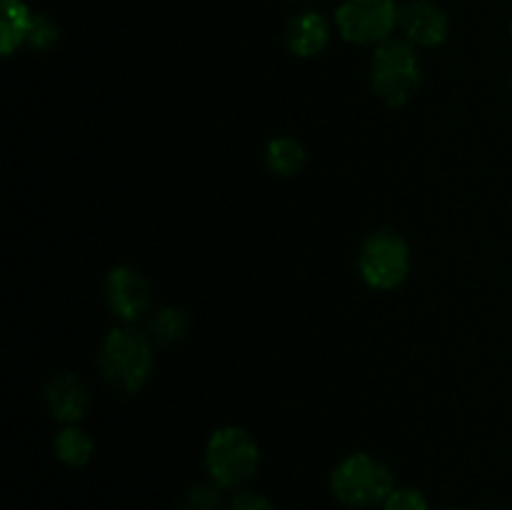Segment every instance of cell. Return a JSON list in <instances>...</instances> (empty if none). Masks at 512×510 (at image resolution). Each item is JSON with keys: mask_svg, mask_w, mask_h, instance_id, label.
I'll return each mask as SVG.
<instances>
[{"mask_svg": "<svg viewBox=\"0 0 512 510\" xmlns=\"http://www.w3.org/2000/svg\"><path fill=\"white\" fill-rule=\"evenodd\" d=\"M98 365L110 388L125 395L138 393L153 373V340L135 325L113 328L100 345Z\"/></svg>", "mask_w": 512, "mask_h": 510, "instance_id": "cell-1", "label": "cell"}, {"mask_svg": "<svg viewBox=\"0 0 512 510\" xmlns=\"http://www.w3.org/2000/svg\"><path fill=\"white\" fill-rule=\"evenodd\" d=\"M398 488L388 463L370 453H353L340 460L330 473V490L345 508H378Z\"/></svg>", "mask_w": 512, "mask_h": 510, "instance_id": "cell-2", "label": "cell"}, {"mask_svg": "<svg viewBox=\"0 0 512 510\" xmlns=\"http://www.w3.org/2000/svg\"><path fill=\"white\" fill-rule=\"evenodd\" d=\"M205 473L223 490H243L260 468V448L253 435L238 425H225L205 445Z\"/></svg>", "mask_w": 512, "mask_h": 510, "instance_id": "cell-3", "label": "cell"}, {"mask_svg": "<svg viewBox=\"0 0 512 510\" xmlns=\"http://www.w3.org/2000/svg\"><path fill=\"white\" fill-rule=\"evenodd\" d=\"M373 90L390 108H403L418 95L423 83L420 58L408 40H385L373 53Z\"/></svg>", "mask_w": 512, "mask_h": 510, "instance_id": "cell-4", "label": "cell"}, {"mask_svg": "<svg viewBox=\"0 0 512 510\" xmlns=\"http://www.w3.org/2000/svg\"><path fill=\"white\" fill-rule=\"evenodd\" d=\"M410 265V245L398 230L378 228L360 245V278L373 290L400 288L408 280Z\"/></svg>", "mask_w": 512, "mask_h": 510, "instance_id": "cell-5", "label": "cell"}, {"mask_svg": "<svg viewBox=\"0 0 512 510\" xmlns=\"http://www.w3.org/2000/svg\"><path fill=\"white\" fill-rule=\"evenodd\" d=\"M343 40L353 45H383L398 28L395 0H345L335 13Z\"/></svg>", "mask_w": 512, "mask_h": 510, "instance_id": "cell-6", "label": "cell"}, {"mask_svg": "<svg viewBox=\"0 0 512 510\" xmlns=\"http://www.w3.org/2000/svg\"><path fill=\"white\" fill-rule=\"evenodd\" d=\"M105 303L120 323L133 325L148 315L150 303H153V288L138 268L118 265L105 275Z\"/></svg>", "mask_w": 512, "mask_h": 510, "instance_id": "cell-7", "label": "cell"}, {"mask_svg": "<svg viewBox=\"0 0 512 510\" xmlns=\"http://www.w3.org/2000/svg\"><path fill=\"white\" fill-rule=\"evenodd\" d=\"M398 30L415 48H435L448 38L450 20L433 0H408L398 5Z\"/></svg>", "mask_w": 512, "mask_h": 510, "instance_id": "cell-8", "label": "cell"}, {"mask_svg": "<svg viewBox=\"0 0 512 510\" xmlns=\"http://www.w3.org/2000/svg\"><path fill=\"white\" fill-rule=\"evenodd\" d=\"M45 405L58 423L75 425L88 413L90 390L80 375L63 370L45 383Z\"/></svg>", "mask_w": 512, "mask_h": 510, "instance_id": "cell-9", "label": "cell"}, {"mask_svg": "<svg viewBox=\"0 0 512 510\" xmlns=\"http://www.w3.org/2000/svg\"><path fill=\"white\" fill-rule=\"evenodd\" d=\"M330 25L315 10L293 15L285 25V45L295 58H315L328 48Z\"/></svg>", "mask_w": 512, "mask_h": 510, "instance_id": "cell-10", "label": "cell"}, {"mask_svg": "<svg viewBox=\"0 0 512 510\" xmlns=\"http://www.w3.org/2000/svg\"><path fill=\"white\" fill-rule=\"evenodd\" d=\"M33 13L23 0H3V20H0V50L5 58L15 53L28 40Z\"/></svg>", "mask_w": 512, "mask_h": 510, "instance_id": "cell-11", "label": "cell"}, {"mask_svg": "<svg viewBox=\"0 0 512 510\" xmlns=\"http://www.w3.org/2000/svg\"><path fill=\"white\" fill-rule=\"evenodd\" d=\"M305 148L293 135H278L265 148V163L280 178H293L305 168Z\"/></svg>", "mask_w": 512, "mask_h": 510, "instance_id": "cell-12", "label": "cell"}, {"mask_svg": "<svg viewBox=\"0 0 512 510\" xmlns=\"http://www.w3.org/2000/svg\"><path fill=\"white\" fill-rule=\"evenodd\" d=\"M55 458L68 468H85L93 460L95 443L83 428L78 425H65L58 435H55Z\"/></svg>", "mask_w": 512, "mask_h": 510, "instance_id": "cell-13", "label": "cell"}, {"mask_svg": "<svg viewBox=\"0 0 512 510\" xmlns=\"http://www.w3.org/2000/svg\"><path fill=\"white\" fill-rule=\"evenodd\" d=\"M190 330V315L180 308L155 310L148 323V338L153 345H173L183 340Z\"/></svg>", "mask_w": 512, "mask_h": 510, "instance_id": "cell-14", "label": "cell"}, {"mask_svg": "<svg viewBox=\"0 0 512 510\" xmlns=\"http://www.w3.org/2000/svg\"><path fill=\"white\" fill-rule=\"evenodd\" d=\"M223 500V488L213 480H205V483H195L188 493L183 495V503L180 510H225Z\"/></svg>", "mask_w": 512, "mask_h": 510, "instance_id": "cell-15", "label": "cell"}, {"mask_svg": "<svg viewBox=\"0 0 512 510\" xmlns=\"http://www.w3.org/2000/svg\"><path fill=\"white\" fill-rule=\"evenodd\" d=\"M58 38H60L58 25H55L48 15H33V23H30V30H28V40H25L30 48L45 53V50H50L55 43H58Z\"/></svg>", "mask_w": 512, "mask_h": 510, "instance_id": "cell-16", "label": "cell"}, {"mask_svg": "<svg viewBox=\"0 0 512 510\" xmlns=\"http://www.w3.org/2000/svg\"><path fill=\"white\" fill-rule=\"evenodd\" d=\"M380 508L383 510H430V505H428V498H425L418 488H405V485H400V488H395L393 493L388 495V500H385Z\"/></svg>", "mask_w": 512, "mask_h": 510, "instance_id": "cell-17", "label": "cell"}, {"mask_svg": "<svg viewBox=\"0 0 512 510\" xmlns=\"http://www.w3.org/2000/svg\"><path fill=\"white\" fill-rule=\"evenodd\" d=\"M225 510H275V505L270 503L265 495L243 488V490H235V495L230 498L228 508Z\"/></svg>", "mask_w": 512, "mask_h": 510, "instance_id": "cell-18", "label": "cell"}, {"mask_svg": "<svg viewBox=\"0 0 512 510\" xmlns=\"http://www.w3.org/2000/svg\"><path fill=\"white\" fill-rule=\"evenodd\" d=\"M448 510H470V508H460V505H455V508H448Z\"/></svg>", "mask_w": 512, "mask_h": 510, "instance_id": "cell-19", "label": "cell"}, {"mask_svg": "<svg viewBox=\"0 0 512 510\" xmlns=\"http://www.w3.org/2000/svg\"><path fill=\"white\" fill-rule=\"evenodd\" d=\"M510 33H512V25H510Z\"/></svg>", "mask_w": 512, "mask_h": 510, "instance_id": "cell-20", "label": "cell"}, {"mask_svg": "<svg viewBox=\"0 0 512 510\" xmlns=\"http://www.w3.org/2000/svg\"><path fill=\"white\" fill-rule=\"evenodd\" d=\"M510 85H512V80H510Z\"/></svg>", "mask_w": 512, "mask_h": 510, "instance_id": "cell-21", "label": "cell"}]
</instances>
